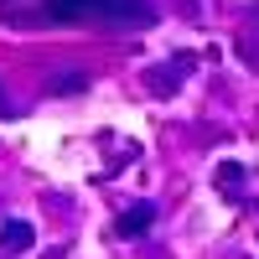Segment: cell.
I'll use <instances>...</instances> for the list:
<instances>
[{"label":"cell","mask_w":259,"mask_h":259,"mask_svg":"<svg viewBox=\"0 0 259 259\" xmlns=\"http://www.w3.org/2000/svg\"><path fill=\"white\" fill-rule=\"evenodd\" d=\"M31 244H36V228L31 223H21V218L0 223V249H6V254H26Z\"/></svg>","instance_id":"7a4b0ae2"},{"label":"cell","mask_w":259,"mask_h":259,"mask_svg":"<svg viewBox=\"0 0 259 259\" xmlns=\"http://www.w3.org/2000/svg\"><path fill=\"white\" fill-rule=\"evenodd\" d=\"M78 89H89V73H78V68L57 73V94H78Z\"/></svg>","instance_id":"8992f818"},{"label":"cell","mask_w":259,"mask_h":259,"mask_svg":"<svg viewBox=\"0 0 259 259\" xmlns=\"http://www.w3.org/2000/svg\"><path fill=\"white\" fill-rule=\"evenodd\" d=\"M150 223H156V202H140V207H130L124 218H119V233H140Z\"/></svg>","instance_id":"277c9868"},{"label":"cell","mask_w":259,"mask_h":259,"mask_svg":"<svg viewBox=\"0 0 259 259\" xmlns=\"http://www.w3.org/2000/svg\"><path fill=\"white\" fill-rule=\"evenodd\" d=\"M239 182H244V166H239V161H223V166H218V187H223L228 202H239Z\"/></svg>","instance_id":"5b68a950"},{"label":"cell","mask_w":259,"mask_h":259,"mask_svg":"<svg viewBox=\"0 0 259 259\" xmlns=\"http://www.w3.org/2000/svg\"><path fill=\"white\" fill-rule=\"evenodd\" d=\"M192 68V57H177V62H171V68H156V73H150V89H156V94H177V73H187Z\"/></svg>","instance_id":"3957f363"},{"label":"cell","mask_w":259,"mask_h":259,"mask_svg":"<svg viewBox=\"0 0 259 259\" xmlns=\"http://www.w3.org/2000/svg\"><path fill=\"white\" fill-rule=\"evenodd\" d=\"M41 16L68 21V26H78V21H89V26H150L156 21L145 0H47Z\"/></svg>","instance_id":"6da1fadb"},{"label":"cell","mask_w":259,"mask_h":259,"mask_svg":"<svg viewBox=\"0 0 259 259\" xmlns=\"http://www.w3.org/2000/svg\"><path fill=\"white\" fill-rule=\"evenodd\" d=\"M11 114H16V104H11V94H6V89H0V119H11Z\"/></svg>","instance_id":"52a82bcc"}]
</instances>
